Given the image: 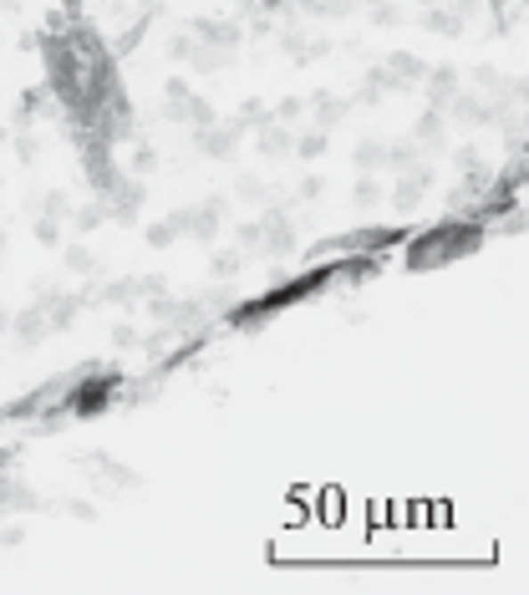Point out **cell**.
<instances>
[{
  "mask_svg": "<svg viewBox=\"0 0 529 595\" xmlns=\"http://www.w3.org/2000/svg\"><path fill=\"white\" fill-rule=\"evenodd\" d=\"M407 270H443V265L463 260L484 245V219H463V214H448L438 224L407 234Z\"/></svg>",
  "mask_w": 529,
  "mask_h": 595,
  "instance_id": "obj_1",
  "label": "cell"
},
{
  "mask_svg": "<svg viewBox=\"0 0 529 595\" xmlns=\"http://www.w3.org/2000/svg\"><path fill=\"white\" fill-rule=\"evenodd\" d=\"M341 275H346V260H321V265H311L305 275H296V281H281L275 290H260L255 300L234 306L230 321H234V326H255V321H270V315L290 311V306H300V300L321 296V290H326V285H336Z\"/></svg>",
  "mask_w": 529,
  "mask_h": 595,
  "instance_id": "obj_2",
  "label": "cell"
},
{
  "mask_svg": "<svg viewBox=\"0 0 529 595\" xmlns=\"http://www.w3.org/2000/svg\"><path fill=\"white\" fill-rule=\"evenodd\" d=\"M118 387H123V371H118V367L82 371V377L61 392V403H67V412H77V418H97V412H107V407H112Z\"/></svg>",
  "mask_w": 529,
  "mask_h": 595,
  "instance_id": "obj_3",
  "label": "cell"
},
{
  "mask_svg": "<svg viewBox=\"0 0 529 595\" xmlns=\"http://www.w3.org/2000/svg\"><path fill=\"white\" fill-rule=\"evenodd\" d=\"M0 504H36V493H26V484H5L0 478Z\"/></svg>",
  "mask_w": 529,
  "mask_h": 595,
  "instance_id": "obj_4",
  "label": "cell"
},
{
  "mask_svg": "<svg viewBox=\"0 0 529 595\" xmlns=\"http://www.w3.org/2000/svg\"><path fill=\"white\" fill-rule=\"evenodd\" d=\"M321 148H326V138H321V133H316V138H300V153H311V158H316Z\"/></svg>",
  "mask_w": 529,
  "mask_h": 595,
  "instance_id": "obj_5",
  "label": "cell"
},
{
  "mask_svg": "<svg viewBox=\"0 0 529 595\" xmlns=\"http://www.w3.org/2000/svg\"><path fill=\"white\" fill-rule=\"evenodd\" d=\"M0 463H5V453H0Z\"/></svg>",
  "mask_w": 529,
  "mask_h": 595,
  "instance_id": "obj_6",
  "label": "cell"
}]
</instances>
